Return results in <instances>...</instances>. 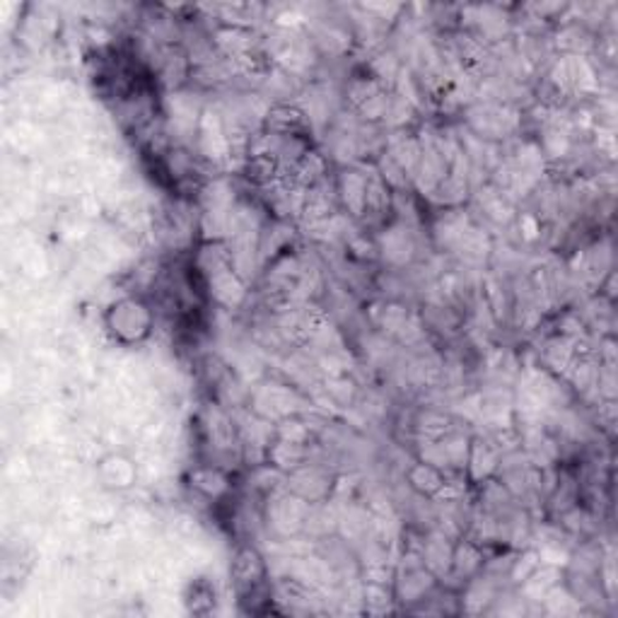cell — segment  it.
<instances>
[{"label": "cell", "mask_w": 618, "mask_h": 618, "mask_svg": "<svg viewBox=\"0 0 618 618\" xmlns=\"http://www.w3.org/2000/svg\"><path fill=\"white\" fill-rule=\"evenodd\" d=\"M153 326V314L147 305L141 300H121L111 307L109 312V329L114 336L121 338L123 343L141 341L151 334Z\"/></svg>", "instance_id": "1"}]
</instances>
